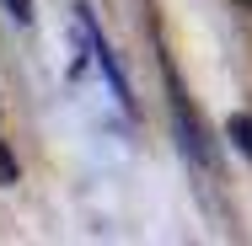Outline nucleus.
Wrapping results in <instances>:
<instances>
[{
    "mask_svg": "<svg viewBox=\"0 0 252 246\" xmlns=\"http://www.w3.org/2000/svg\"><path fill=\"white\" fill-rule=\"evenodd\" d=\"M161 75H166V107H172V129H177V145H183V155L199 166L204 177H215V139H209V129H204L199 107L188 102V91H183V81H177V70H172V59L161 54Z\"/></svg>",
    "mask_w": 252,
    "mask_h": 246,
    "instance_id": "nucleus-1",
    "label": "nucleus"
},
{
    "mask_svg": "<svg viewBox=\"0 0 252 246\" xmlns=\"http://www.w3.org/2000/svg\"><path fill=\"white\" fill-rule=\"evenodd\" d=\"M225 139L252 161V112H231V118H225Z\"/></svg>",
    "mask_w": 252,
    "mask_h": 246,
    "instance_id": "nucleus-3",
    "label": "nucleus"
},
{
    "mask_svg": "<svg viewBox=\"0 0 252 246\" xmlns=\"http://www.w3.org/2000/svg\"><path fill=\"white\" fill-rule=\"evenodd\" d=\"M247 5H252V0H247Z\"/></svg>",
    "mask_w": 252,
    "mask_h": 246,
    "instance_id": "nucleus-6",
    "label": "nucleus"
},
{
    "mask_svg": "<svg viewBox=\"0 0 252 246\" xmlns=\"http://www.w3.org/2000/svg\"><path fill=\"white\" fill-rule=\"evenodd\" d=\"M5 11L16 16V27H32V0H5Z\"/></svg>",
    "mask_w": 252,
    "mask_h": 246,
    "instance_id": "nucleus-4",
    "label": "nucleus"
},
{
    "mask_svg": "<svg viewBox=\"0 0 252 246\" xmlns=\"http://www.w3.org/2000/svg\"><path fill=\"white\" fill-rule=\"evenodd\" d=\"M0 177H5V182H16V161L5 155V145H0Z\"/></svg>",
    "mask_w": 252,
    "mask_h": 246,
    "instance_id": "nucleus-5",
    "label": "nucleus"
},
{
    "mask_svg": "<svg viewBox=\"0 0 252 246\" xmlns=\"http://www.w3.org/2000/svg\"><path fill=\"white\" fill-rule=\"evenodd\" d=\"M75 32H81V43L92 54V64H97V75L107 81V91L118 97V107H134V91H129V75H124V64H118V54L107 43V32L97 27V16H92V5H75Z\"/></svg>",
    "mask_w": 252,
    "mask_h": 246,
    "instance_id": "nucleus-2",
    "label": "nucleus"
}]
</instances>
